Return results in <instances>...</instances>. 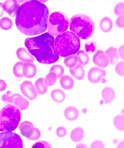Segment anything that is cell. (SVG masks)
<instances>
[{"label": "cell", "instance_id": "1", "mask_svg": "<svg viewBox=\"0 0 124 148\" xmlns=\"http://www.w3.org/2000/svg\"><path fill=\"white\" fill-rule=\"evenodd\" d=\"M49 14L47 7L37 0L25 2L17 10V28L26 35L41 34L47 30Z\"/></svg>", "mask_w": 124, "mask_h": 148}, {"label": "cell", "instance_id": "2", "mask_svg": "<svg viewBox=\"0 0 124 148\" xmlns=\"http://www.w3.org/2000/svg\"><path fill=\"white\" fill-rule=\"evenodd\" d=\"M54 38L49 33L25 40V45L38 62L51 64L57 61L59 56L54 46Z\"/></svg>", "mask_w": 124, "mask_h": 148}, {"label": "cell", "instance_id": "3", "mask_svg": "<svg viewBox=\"0 0 124 148\" xmlns=\"http://www.w3.org/2000/svg\"><path fill=\"white\" fill-rule=\"evenodd\" d=\"M54 46L58 55L65 57L78 52L80 47V41L74 33L66 32L57 36L54 40Z\"/></svg>", "mask_w": 124, "mask_h": 148}, {"label": "cell", "instance_id": "4", "mask_svg": "<svg viewBox=\"0 0 124 148\" xmlns=\"http://www.w3.org/2000/svg\"><path fill=\"white\" fill-rule=\"evenodd\" d=\"M95 25L92 19L86 15H75L71 18L70 29L79 38H90L94 33Z\"/></svg>", "mask_w": 124, "mask_h": 148}, {"label": "cell", "instance_id": "5", "mask_svg": "<svg viewBox=\"0 0 124 148\" xmlns=\"http://www.w3.org/2000/svg\"><path fill=\"white\" fill-rule=\"evenodd\" d=\"M21 113L16 106L9 105L0 111V132H12L18 127Z\"/></svg>", "mask_w": 124, "mask_h": 148}, {"label": "cell", "instance_id": "6", "mask_svg": "<svg viewBox=\"0 0 124 148\" xmlns=\"http://www.w3.org/2000/svg\"><path fill=\"white\" fill-rule=\"evenodd\" d=\"M69 26V19L63 12H55L50 16L48 30L51 35L56 36L64 33Z\"/></svg>", "mask_w": 124, "mask_h": 148}, {"label": "cell", "instance_id": "7", "mask_svg": "<svg viewBox=\"0 0 124 148\" xmlns=\"http://www.w3.org/2000/svg\"><path fill=\"white\" fill-rule=\"evenodd\" d=\"M22 148L23 144L20 136L12 132L0 133V148Z\"/></svg>", "mask_w": 124, "mask_h": 148}, {"label": "cell", "instance_id": "8", "mask_svg": "<svg viewBox=\"0 0 124 148\" xmlns=\"http://www.w3.org/2000/svg\"><path fill=\"white\" fill-rule=\"evenodd\" d=\"M19 130L23 136L30 140H38L41 136L39 130L34 127L33 124L29 121L22 123L19 127Z\"/></svg>", "mask_w": 124, "mask_h": 148}, {"label": "cell", "instance_id": "9", "mask_svg": "<svg viewBox=\"0 0 124 148\" xmlns=\"http://www.w3.org/2000/svg\"><path fill=\"white\" fill-rule=\"evenodd\" d=\"M20 90L24 95L30 100H33L37 97L38 92L32 82L25 81L20 86Z\"/></svg>", "mask_w": 124, "mask_h": 148}, {"label": "cell", "instance_id": "10", "mask_svg": "<svg viewBox=\"0 0 124 148\" xmlns=\"http://www.w3.org/2000/svg\"><path fill=\"white\" fill-rule=\"evenodd\" d=\"M106 75V72L104 70L95 67L92 68L89 71L88 79L92 83L96 84L99 82L101 79Z\"/></svg>", "mask_w": 124, "mask_h": 148}, {"label": "cell", "instance_id": "11", "mask_svg": "<svg viewBox=\"0 0 124 148\" xmlns=\"http://www.w3.org/2000/svg\"><path fill=\"white\" fill-rule=\"evenodd\" d=\"M93 61L95 65L102 68L107 67L109 64L108 58L102 50L96 52L93 57Z\"/></svg>", "mask_w": 124, "mask_h": 148}, {"label": "cell", "instance_id": "12", "mask_svg": "<svg viewBox=\"0 0 124 148\" xmlns=\"http://www.w3.org/2000/svg\"><path fill=\"white\" fill-rule=\"evenodd\" d=\"M19 6V4L16 0H6L3 4L4 11L7 12L11 17L15 16Z\"/></svg>", "mask_w": 124, "mask_h": 148}, {"label": "cell", "instance_id": "13", "mask_svg": "<svg viewBox=\"0 0 124 148\" xmlns=\"http://www.w3.org/2000/svg\"><path fill=\"white\" fill-rule=\"evenodd\" d=\"M16 55L20 60L26 62L32 63L35 60L33 56L29 53L24 48H20L16 51Z\"/></svg>", "mask_w": 124, "mask_h": 148}, {"label": "cell", "instance_id": "14", "mask_svg": "<svg viewBox=\"0 0 124 148\" xmlns=\"http://www.w3.org/2000/svg\"><path fill=\"white\" fill-rule=\"evenodd\" d=\"M37 69L36 65L31 63H24L23 74L24 76L28 78H32L37 73Z\"/></svg>", "mask_w": 124, "mask_h": 148}, {"label": "cell", "instance_id": "15", "mask_svg": "<svg viewBox=\"0 0 124 148\" xmlns=\"http://www.w3.org/2000/svg\"><path fill=\"white\" fill-rule=\"evenodd\" d=\"M70 72L71 75L78 80H82L84 78L85 72L82 65L78 64L72 68L70 69Z\"/></svg>", "mask_w": 124, "mask_h": 148}, {"label": "cell", "instance_id": "16", "mask_svg": "<svg viewBox=\"0 0 124 148\" xmlns=\"http://www.w3.org/2000/svg\"><path fill=\"white\" fill-rule=\"evenodd\" d=\"M64 115L66 119L69 121H73L76 120L79 116V112L74 107L70 106L65 110Z\"/></svg>", "mask_w": 124, "mask_h": 148}, {"label": "cell", "instance_id": "17", "mask_svg": "<svg viewBox=\"0 0 124 148\" xmlns=\"http://www.w3.org/2000/svg\"><path fill=\"white\" fill-rule=\"evenodd\" d=\"M102 96L105 103L108 104L113 100L115 96V93L111 87H106L102 90Z\"/></svg>", "mask_w": 124, "mask_h": 148}, {"label": "cell", "instance_id": "18", "mask_svg": "<svg viewBox=\"0 0 124 148\" xmlns=\"http://www.w3.org/2000/svg\"><path fill=\"white\" fill-rule=\"evenodd\" d=\"M105 53L110 59V64L111 65H115L118 62L119 57L116 48L111 47L109 48L105 51Z\"/></svg>", "mask_w": 124, "mask_h": 148}, {"label": "cell", "instance_id": "19", "mask_svg": "<svg viewBox=\"0 0 124 148\" xmlns=\"http://www.w3.org/2000/svg\"><path fill=\"white\" fill-rule=\"evenodd\" d=\"M84 136V129L81 127H77L71 132L70 138L73 142H80L83 140Z\"/></svg>", "mask_w": 124, "mask_h": 148}, {"label": "cell", "instance_id": "20", "mask_svg": "<svg viewBox=\"0 0 124 148\" xmlns=\"http://www.w3.org/2000/svg\"><path fill=\"white\" fill-rule=\"evenodd\" d=\"M60 84L63 89L69 90L74 86V81L71 77L68 75H64L60 79Z\"/></svg>", "mask_w": 124, "mask_h": 148}, {"label": "cell", "instance_id": "21", "mask_svg": "<svg viewBox=\"0 0 124 148\" xmlns=\"http://www.w3.org/2000/svg\"><path fill=\"white\" fill-rule=\"evenodd\" d=\"M13 105L15 106L21 110H24L28 108L29 103L27 99L23 98V96L20 95L14 100Z\"/></svg>", "mask_w": 124, "mask_h": 148}, {"label": "cell", "instance_id": "22", "mask_svg": "<svg viewBox=\"0 0 124 148\" xmlns=\"http://www.w3.org/2000/svg\"><path fill=\"white\" fill-rule=\"evenodd\" d=\"M35 85L37 92L40 95H44L47 91L48 86L45 79L43 78L38 79L36 81Z\"/></svg>", "mask_w": 124, "mask_h": 148}, {"label": "cell", "instance_id": "23", "mask_svg": "<svg viewBox=\"0 0 124 148\" xmlns=\"http://www.w3.org/2000/svg\"><path fill=\"white\" fill-rule=\"evenodd\" d=\"M52 99L57 103H62L65 99V95L64 92L60 89H55L51 93Z\"/></svg>", "mask_w": 124, "mask_h": 148}, {"label": "cell", "instance_id": "24", "mask_svg": "<svg viewBox=\"0 0 124 148\" xmlns=\"http://www.w3.org/2000/svg\"><path fill=\"white\" fill-rule=\"evenodd\" d=\"M113 24L110 18L105 17L101 21L100 27L101 30L104 33H108L112 29Z\"/></svg>", "mask_w": 124, "mask_h": 148}, {"label": "cell", "instance_id": "25", "mask_svg": "<svg viewBox=\"0 0 124 148\" xmlns=\"http://www.w3.org/2000/svg\"><path fill=\"white\" fill-rule=\"evenodd\" d=\"M19 94L15 93L12 94L10 90L8 91L6 94L3 95L2 96V100L3 101L5 102L9 105H13L14 100L18 96H20Z\"/></svg>", "mask_w": 124, "mask_h": 148}, {"label": "cell", "instance_id": "26", "mask_svg": "<svg viewBox=\"0 0 124 148\" xmlns=\"http://www.w3.org/2000/svg\"><path fill=\"white\" fill-rule=\"evenodd\" d=\"M23 62H17L13 66V72L15 76L18 78L24 77Z\"/></svg>", "mask_w": 124, "mask_h": 148}, {"label": "cell", "instance_id": "27", "mask_svg": "<svg viewBox=\"0 0 124 148\" xmlns=\"http://www.w3.org/2000/svg\"><path fill=\"white\" fill-rule=\"evenodd\" d=\"M78 62V58L76 56H70L67 57L65 58L64 64L65 65L69 68H72L74 67Z\"/></svg>", "mask_w": 124, "mask_h": 148}, {"label": "cell", "instance_id": "28", "mask_svg": "<svg viewBox=\"0 0 124 148\" xmlns=\"http://www.w3.org/2000/svg\"><path fill=\"white\" fill-rule=\"evenodd\" d=\"M77 57L79 63L83 65H87L89 62V57L88 55L82 50L77 52Z\"/></svg>", "mask_w": 124, "mask_h": 148}, {"label": "cell", "instance_id": "29", "mask_svg": "<svg viewBox=\"0 0 124 148\" xmlns=\"http://www.w3.org/2000/svg\"><path fill=\"white\" fill-rule=\"evenodd\" d=\"M124 116L118 115L115 118L114 125L115 127L119 130L123 131L124 130Z\"/></svg>", "mask_w": 124, "mask_h": 148}, {"label": "cell", "instance_id": "30", "mask_svg": "<svg viewBox=\"0 0 124 148\" xmlns=\"http://www.w3.org/2000/svg\"><path fill=\"white\" fill-rule=\"evenodd\" d=\"M13 23L11 19L4 17L0 20V27L4 30H8L12 28Z\"/></svg>", "mask_w": 124, "mask_h": 148}, {"label": "cell", "instance_id": "31", "mask_svg": "<svg viewBox=\"0 0 124 148\" xmlns=\"http://www.w3.org/2000/svg\"><path fill=\"white\" fill-rule=\"evenodd\" d=\"M54 72L57 76V78H59L62 76L64 73V69L63 66L59 65H55L52 66L49 72Z\"/></svg>", "mask_w": 124, "mask_h": 148}, {"label": "cell", "instance_id": "32", "mask_svg": "<svg viewBox=\"0 0 124 148\" xmlns=\"http://www.w3.org/2000/svg\"><path fill=\"white\" fill-rule=\"evenodd\" d=\"M57 76L54 72H49L45 79L48 86H53L57 81Z\"/></svg>", "mask_w": 124, "mask_h": 148}, {"label": "cell", "instance_id": "33", "mask_svg": "<svg viewBox=\"0 0 124 148\" xmlns=\"http://www.w3.org/2000/svg\"><path fill=\"white\" fill-rule=\"evenodd\" d=\"M96 49V44L95 42H89L85 45V50L88 53H93Z\"/></svg>", "mask_w": 124, "mask_h": 148}, {"label": "cell", "instance_id": "34", "mask_svg": "<svg viewBox=\"0 0 124 148\" xmlns=\"http://www.w3.org/2000/svg\"><path fill=\"white\" fill-rule=\"evenodd\" d=\"M34 148H51V145L45 141H40L35 143L32 147Z\"/></svg>", "mask_w": 124, "mask_h": 148}, {"label": "cell", "instance_id": "35", "mask_svg": "<svg viewBox=\"0 0 124 148\" xmlns=\"http://www.w3.org/2000/svg\"><path fill=\"white\" fill-rule=\"evenodd\" d=\"M124 5L123 3L117 4L115 8V12L118 16L123 15L124 12Z\"/></svg>", "mask_w": 124, "mask_h": 148}, {"label": "cell", "instance_id": "36", "mask_svg": "<svg viewBox=\"0 0 124 148\" xmlns=\"http://www.w3.org/2000/svg\"><path fill=\"white\" fill-rule=\"evenodd\" d=\"M124 62H121L117 64L115 70L118 75L123 76L124 75Z\"/></svg>", "mask_w": 124, "mask_h": 148}, {"label": "cell", "instance_id": "37", "mask_svg": "<svg viewBox=\"0 0 124 148\" xmlns=\"http://www.w3.org/2000/svg\"><path fill=\"white\" fill-rule=\"evenodd\" d=\"M56 134L59 138L63 137L67 134V130L64 127H60L57 130Z\"/></svg>", "mask_w": 124, "mask_h": 148}, {"label": "cell", "instance_id": "38", "mask_svg": "<svg viewBox=\"0 0 124 148\" xmlns=\"http://www.w3.org/2000/svg\"><path fill=\"white\" fill-rule=\"evenodd\" d=\"M104 145L102 141L100 140H96L93 142L91 145L90 148H104Z\"/></svg>", "mask_w": 124, "mask_h": 148}, {"label": "cell", "instance_id": "39", "mask_svg": "<svg viewBox=\"0 0 124 148\" xmlns=\"http://www.w3.org/2000/svg\"><path fill=\"white\" fill-rule=\"evenodd\" d=\"M116 24L118 27L123 28L124 27V15L120 16L117 19Z\"/></svg>", "mask_w": 124, "mask_h": 148}, {"label": "cell", "instance_id": "40", "mask_svg": "<svg viewBox=\"0 0 124 148\" xmlns=\"http://www.w3.org/2000/svg\"><path fill=\"white\" fill-rule=\"evenodd\" d=\"M7 88L6 82L3 80H0V92L4 91Z\"/></svg>", "mask_w": 124, "mask_h": 148}, {"label": "cell", "instance_id": "41", "mask_svg": "<svg viewBox=\"0 0 124 148\" xmlns=\"http://www.w3.org/2000/svg\"><path fill=\"white\" fill-rule=\"evenodd\" d=\"M124 45H123L120 47L119 50V54L121 58L124 59Z\"/></svg>", "mask_w": 124, "mask_h": 148}, {"label": "cell", "instance_id": "42", "mask_svg": "<svg viewBox=\"0 0 124 148\" xmlns=\"http://www.w3.org/2000/svg\"><path fill=\"white\" fill-rule=\"evenodd\" d=\"M4 11L3 8V4L2 3H0V18L3 15Z\"/></svg>", "mask_w": 124, "mask_h": 148}, {"label": "cell", "instance_id": "43", "mask_svg": "<svg viewBox=\"0 0 124 148\" xmlns=\"http://www.w3.org/2000/svg\"><path fill=\"white\" fill-rule=\"evenodd\" d=\"M76 148H87V147L85 145L80 144L77 145Z\"/></svg>", "mask_w": 124, "mask_h": 148}, {"label": "cell", "instance_id": "44", "mask_svg": "<svg viewBox=\"0 0 124 148\" xmlns=\"http://www.w3.org/2000/svg\"><path fill=\"white\" fill-rule=\"evenodd\" d=\"M17 2V3H24V2H26L27 0H16Z\"/></svg>", "mask_w": 124, "mask_h": 148}, {"label": "cell", "instance_id": "45", "mask_svg": "<svg viewBox=\"0 0 124 148\" xmlns=\"http://www.w3.org/2000/svg\"><path fill=\"white\" fill-rule=\"evenodd\" d=\"M48 0H38V1L40 3H45V2H47Z\"/></svg>", "mask_w": 124, "mask_h": 148}]
</instances>
